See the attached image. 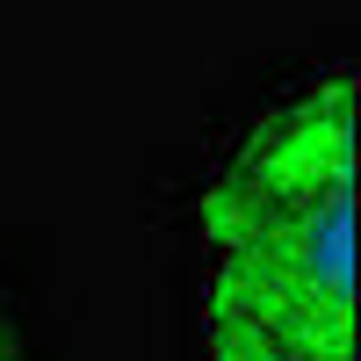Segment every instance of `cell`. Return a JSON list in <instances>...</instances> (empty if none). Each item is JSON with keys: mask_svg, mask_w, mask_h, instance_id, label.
<instances>
[{"mask_svg": "<svg viewBox=\"0 0 361 361\" xmlns=\"http://www.w3.org/2000/svg\"><path fill=\"white\" fill-rule=\"evenodd\" d=\"M195 217L202 361H354V73L267 109Z\"/></svg>", "mask_w": 361, "mask_h": 361, "instance_id": "obj_1", "label": "cell"}, {"mask_svg": "<svg viewBox=\"0 0 361 361\" xmlns=\"http://www.w3.org/2000/svg\"><path fill=\"white\" fill-rule=\"evenodd\" d=\"M0 361H37V340H29L22 311L8 304V289H0Z\"/></svg>", "mask_w": 361, "mask_h": 361, "instance_id": "obj_2", "label": "cell"}]
</instances>
